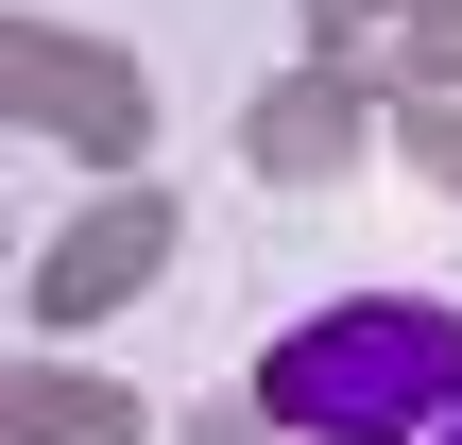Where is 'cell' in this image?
<instances>
[{
  "instance_id": "1",
  "label": "cell",
  "mask_w": 462,
  "mask_h": 445,
  "mask_svg": "<svg viewBox=\"0 0 462 445\" xmlns=\"http://www.w3.org/2000/svg\"><path fill=\"white\" fill-rule=\"evenodd\" d=\"M257 412L291 445H446L462 429V309L446 292H343L257 360Z\"/></svg>"
},
{
  "instance_id": "2",
  "label": "cell",
  "mask_w": 462,
  "mask_h": 445,
  "mask_svg": "<svg viewBox=\"0 0 462 445\" xmlns=\"http://www.w3.org/2000/svg\"><path fill=\"white\" fill-rule=\"evenodd\" d=\"M446 445H462V429H446Z\"/></svg>"
}]
</instances>
